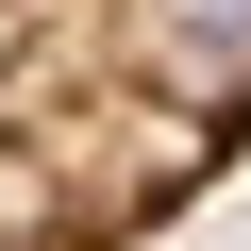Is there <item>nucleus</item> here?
<instances>
[{"instance_id":"nucleus-1","label":"nucleus","mask_w":251,"mask_h":251,"mask_svg":"<svg viewBox=\"0 0 251 251\" xmlns=\"http://www.w3.org/2000/svg\"><path fill=\"white\" fill-rule=\"evenodd\" d=\"M251 151V0H0V251H151Z\"/></svg>"}]
</instances>
